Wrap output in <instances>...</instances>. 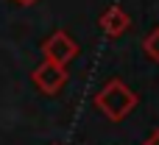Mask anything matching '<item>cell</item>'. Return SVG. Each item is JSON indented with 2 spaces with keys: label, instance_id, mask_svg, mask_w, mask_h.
<instances>
[{
  "label": "cell",
  "instance_id": "3",
  "mask_svg": "<svg viewBox=\"0 0 159 145\" xmlns=\"http://www.w3.org/2000/svg\"><path fill=\"white\" fill-rule=\"evenodd\" d=\"M75 53H78V45L64 34V31H56L53 36H48V42H45V59H50V61H56V64H67L70 59H75Z\"/></svg>",
  "mask_w": 159,
  "mask_h": 145
},
{
  "label": "cell",
  "instance_id": "2",
  "mask_svg": "<svg viewBox=\"0 0 159 145\" xmlns=\"http://www.w3.org/2000/svg\"><path fill=\"white\" fill-rule=\"evenodd\" d=\"M64 81H67L64 67H61V64H56V61H50V59H45V61L34 70V84H36L42 92H48V95L59 92Z\"/></svg>",
  "mask_w": 159,
  "mask_h": 145
},
{
  "label": "cell",
  "instance_id": "5",
  "mask_svg": "<svg viewBox=\"0 0 159 145\" xmlns=\"http://www.w3.org/2000/svg\"><path fill=\"white\" fill-rule=\"evenodd\" d=\"M145 53H148L154 61H159V28H154V31L148 34V39H145Z\"/></svg>",
  "mask_w": 159,
  "mask_h": 145
},
{
  "label": "cell",
  "instance_id": "6",
  "mask_svg": "<svg viewBox=\"0 0 159 145\" xmlns=\"http://www.w3.org/2000/svg\"><path fill=\"white\" fill-rule=\"evenodd\" d=\"M20 6H31V3H36V0H17Z\"/></svg>",
  "mask_w": 159,
  "mask_h": 145
},
{
  "label": "cell",
  "instance_id": "1",
  "mask_svg": "<svg viewBox=\"0 0 159 145\" xmlns=\"http://www.w3.org/2000/svg\"><path fill=\"white\" fill-rule=\"evenodd\" d=\"M134 103H137V98H134V92H131L123 81H109V84L101 89V95L95 98V106H98L101 112H106L112 120H120Z\"/></svg>",
  "mask_w": 159,
  "mask_h": 145
},
{
  "label": "cell",
  "instance_id": "4",
  "mask_svg": "<svg viewBox=\"0 0 159 145\" xmlns=\"http://www.w3.org/2000/svg\"><path fill=\"white\" fill-rule=\"evenodd\" d=\"M129 25H131V20H129V14H126L120 6H112V8H106V11L101 14V28H103L109 36H120V34H126Z\"/></svg>",
  "mask_w": 159,
  "mask_h": 145
}]
</instances>
